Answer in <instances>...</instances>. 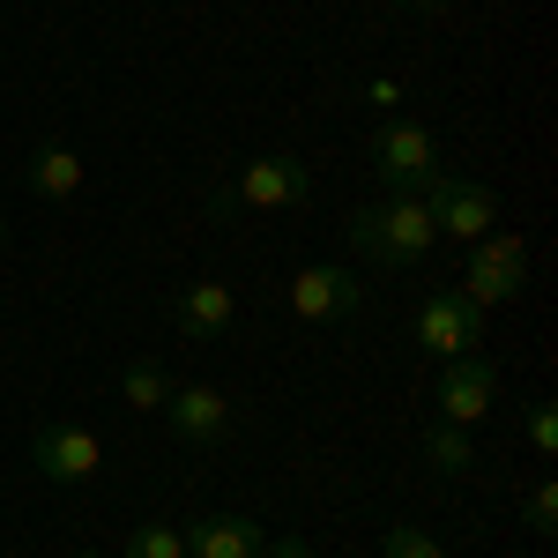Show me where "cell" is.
<instances>
[{"instance_id": "obj_3", "label": "cell", "mask_w": 558, "mask_h": 558, "mask_svg": "<svg viewBox=\"0 0 558 558\" xmlns=\"http://www.w3.org/2000/svg\"><path fill=\"white\" fill-rule=\"evenodd\" d=\"M439 172H447V157H439L432 128L402 120V112H387L380 128H373V179H380L387 194H425Z\"/></svg>"}, {"instance_id": "obj_23", "label": "cell", "mask_w": 558, "mask_h": 558, "mask_svg": "<svg viewBox=\"0 0 558 558\" xmlns=\"http://www.w3.org/2000/svg\"><path fill=\"white\" fill-rule=\"evenodd\" d=\"M0 246H8V209H0Z\"/></svg>"}, {"instance_id": "obj_5", "label": "cell", "mask_w": 558, "mask_h": 558, "mask_svg": "<svg viewBox=\"0 0 558 558\" xmlns=\"http://www.w3.org/2000/svg\"><path fill=\"white\" fill-rule=\"evenodd\" d=\"M425 216H432V231H439V239L476 246V239L499 223V194H492L484 179H470V172H439L425 186Z\"/></svg>"}, {"instance_id": "obj_24", "label": "cell", "mask_w": 558, "mask_h": 558, "mask_svg": "<svg viewBox=\"0 0 558 558\" xmlns=\"http://www.w3.org/2000/svg\"><path fill=\"white\" fill-rule=\"evenodd\" d=\"M75 558H105V551H75Z\"/></svg>"}, {"instance_id": "obj_13", "label": "cell", "mask_w": 558, "mask_h": 558, "mask_svg": "<svg viewBox=\"0 0 558 558\" xmlns=\"http://www.w3.org/2000/svg\"><path fill=\"white\" fill-rule=\"evenodd\" d=\"M23 179H31V194H38V202H75V194H83V157H75L68 142H45Z\"/></svg>"}, {"instance_id": "obj_4", "label": "cell", "mask_w": 558, "mask_h": 558, "mask_svg": "<svg viewBox=\"0 0 558 558\" xmlns=\"http://www.w3.org/2000/svg\"><path fill=\"white\" fill-rule=\"evenodd\" d=\"M521 283H529V239L521 231H484L470 246V260H462V299H476V305H499V299H521Z\"/></svg>"}, {"instance_id": "obj_2", "label": "cell", "mask_w": 558, "mask_h": 558, "mask_svg": "<svg viewBox=\"0 0 558 558\" xmlns=\"http://www.w3.org/2000/svg\"><path fill=\"white\" fill-rule=\"evenodd\" d=\"M305 202H313V165L291 157V149L246 157L223 186H209V209H254V216H268V209H305Z\"/></svg>"}, {"instance_id": "obj_10", "label": "cell", "mask_w": 558, "mask_h": 558, "mask_svg": "<svg viewBox=\"0 0 558 558\" xmlns=\"http://www.w3.org/2000/svg\"><path fill=\"white\" fill-rule=\"evenodd\" d=\"M231 320H239V299H231V283H186L172 299V328L186 343H223L231 336Z\"/></svg>"}, {"instance_id": "obj_19", "label": "cell", "mask_w": 558, "mask_h": 558, "mask_svg": "<svg viewBox=\"0 0 558 558\" xmlns=\"http://www.w3.org/2000/svg\"><path fill=\"white\" fill-rule=\"evenodd\" d=\"M529 447H536L544 462L558 454V410H551V402H536V410H529Z\"/></svg>"}, {"instance_id": "obj_17", "label": "cell", "mask_w": 558, "mask_h": 558, "mask_svg": "<svg viewBox=\"0 0 558 558\" xmlns=\"http://www.w3.org/2000/svg\"><path fill=\"white\" fill-rule=\"evenodd\" d=\"M380 558H447V544L425 536V529H410V521H395V529L380 536Z\"/></svg>"}, {"instance_id": "obj_11", "label": "cell", "mask_w": 558, "mask_h": 558, "mask_svg": "<svg viewBox=\"0 0 558 558\" xmlns=\"http://www.w3.org/2000/svg\"><path fill=\"white\" fill-rule=\"evenodd\" d=\"M165 425H172L179 447H216V439H231V402L216 387H172Z\"/></svg>"}, {"instance_id": "obj_14", "label": "cell", "mask_w": 558, "mask_h": 558, "mask_svg": "<svg viewBox=\"0 0 558 558\" xmlns=\"http://www.w3.org/2000/svg\"><path fill=\"white\" fill-rule=\"evenodd\" d=\"M172 373L157 365V357H134L128 373H120V395H128V410H142V417H165V402H172Z\"/></svg>"}, {"instance_id": "obj_20", "label": "cell", "mask_w": 558, "mask_h": 558, "mask_svg": "<svg viewBox=\"0 0 558 558\" xmlns=\"http://www.w3.org/2000/svg\"><path fill=\"white\" fill-rule=\"evenodd\" d=\"M365 97H373V105H387V112H395V105H402V83H395V75H373V83H365Z\"/></svg>"}, {"instance_id": "obj_6", "label": "cell", "mask_w": 558, "mask_h": 558, "mask_svg": "<svg viewBox=\"0 0 558 558\" xmlns=\"http://www.w3.org/2000/svg\"><path fill=\"white\" fill-rule=\"evenodd\" d=\"M417 350H432L439 365L447 357H470L476 343H484V305L462 299V291H425V305H417Z\"/></svg>"}, {"instance_id": "obj_7", "label": "cell", "mask_w": 558, "mask_h": 558, "mask_svg": "<svg viewBox=\"0 0 558 558\" xmlns=\"http://www.w3.org/2000/svg\"><path fill=\"white\" fill-rule=\"evenodd\" d=\"M31 462H38L45 484H89V476L105 470V439L89 425H75V417H52L31 439Z\"/></svg>"}, {"instance_id": "obj_1", "label": "cell", "mask_w": 558, "mask_h": 558, "mask_svg": "<svg viewBox=\"0 0 558 558\" xmlns=\"http://www.w3.org/2000/svg\"><path fill=\"white\" fill-rule=\"evenodd\" d=\"M343 231L373 268H417L439 246V231H432V216H425V194H380V202L350 209Z\"/></svg>"}, {"instance_id": "obj_21", "label": "cell", "mask_w": 558, "mask_h": 558, "mask_svg": "<svg viewBox=\"0 0 558 558\" xmlns=\"http://www.w3.org/2000/svg\"><path fill=\"white\" fill-rule=\"evenodd\" d=\"M260 558H313L305 536H276V544H260Z\"/></svg>"}, {"instance_id": "obj_22", "label": "cell", "mask_w": 558, "mask_h": 558, "mask_svg": "<svg viewBox=\"0 0 558 558\" xmlns=\"http://www.w3.org/2000/svg\"><path fill=\"white\" fill-rule=\"evenodd\" d=\"M387 8H454V0H387Z\"/></svg>"}, {"instance_id": "obj_18", "label": "cell", "mask_w": 558, "mask_h": 558, "mask_svg": "<svg viewBox=\"0 0 558 558\" xmlns=\"http://www.w3.org/2000/svg\"><path fill=\"white\" fill-rule=\"evenodd\" d=\"M551 529H558V484L544 476V484L529 492V536H551Z\"/></svg>"}, {"instance_id": "obj_8", "label": "cell", "mask_w": 558, "mask_h": 558, "mask_svg": "<svg viewBox=\"0 0 558 558\" xmlns=\"http://www.w3.org/2000/svg\"><path fill=\"white\" fill-rule=\"evenodd\" d=\"M365 305V283H357V268H336V260H313L291 276V313H299L305 328H336Z\"/></svg>"}, {"instance_id": "obj_15", "label": "cell", "mask_w": 558, "mask_h": 558, "mask_svg": "<svg viewBox=\"0 0 558 558\" xmlns=\"http://www.w3.org/2000/svg\"><path fill=\"white\" fill-rule=\"evenodd\" d=\"M425 462H432V476H470L476 470V447H470V425H439L425 432Z\"/></svg>"}, {"instance_id": "obj_12", "label": "cell", "mask_w": 558, "mask_h": 558, "mask_svg": "<svg viewBox=\"0 0 558 558\" xmlns=\"http://www.w3.org/2000/svg\"><path fill=\"white\" fill-rule=\"evenodd\" d=\"M179 536H186V558H260V544H268L254 514H209Z\"/></svg>"}, {"instance_id": "obj_9", "label": "cell", "mask_w": 558, "mask_h": 558, "mask_svg": "<svg viewBox=\"0 0 558 558\" xmlns=\"http://www.w3.org/2000/svg\"><path fill=\"white\" fill-rule=\"evenodd\" d=\"M492 395H499V365L484 357V350H470V357H447V373H439V417L447 425H476L484 410H492Z\"/></svg>"}, {"instance_id": "obj_16", "label": "cell", "mask_w": 558, "mask_h": 558, "mask_svg": "<svg viewBox=\"0 0 558 558\" xmlns=\"http://www.w3.org/2000/svg\"><path fill=\"white\" fill-rule=\"evenodd\" d=\"M120 558H186V536H179L172 521H134Z\"/></svg>"}]
</instances>
